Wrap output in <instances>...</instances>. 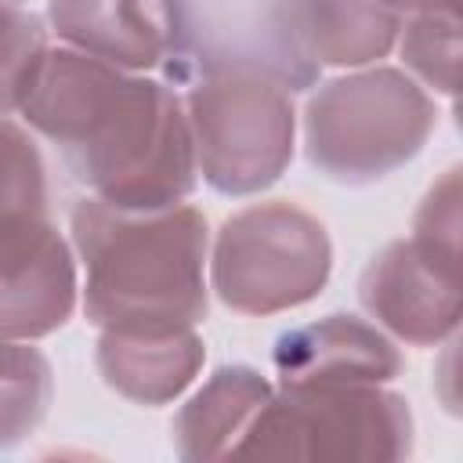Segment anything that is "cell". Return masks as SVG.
I'll return each instance as SVG.
<instances>
[{
  "instance_id": "1",
  "label": "cell",
  "mask_w": 463,
  "mask_h": 463,
  "mask_svg": "<svg viewBox=\"0 0 463 463\" xmlns=\"http://www.w3.org/2000/svg\"><path fill=\"white\" fill-rule=\"evenodd\" d=\"M18 116L58 148L72 181L109 206L163 210L188 203L199 184L184 101L145 72L47 47Z\"/></svg>"
},
{
  "instance_id": "2",
  "label": "cell",
  "mask_w": 463,
  "mask_h": 463,
  "mask_svg": "<svg viewBox=\"0 0 463 463\" xmlns=\"http://www.w3.org/2000/svg\"><path fill=\"white\" fill-rule=\"evenodd\" d=\"M69 232L90 326H199L206 318L210 224L199 206L119 210L87 195L72 206Z\"/></svg>"
},
{
  "instance_id": "3",
  "label": "cell",
  "mask_w": 463,
  "mask_h": 463,
  "mask_svg": "<svg viewBox=\"0 0 463 463\" xmlns=\"http://www.w3.org/2000/svg\"><path fill=\"white\" fill-rule=\"evenodd\" d=\"M76 304V253L51 217L43 152L25 123L0 116V340H43Z\"/></svg>"
},
{
  "instance_id": "4",
  "label": "cell",
  "mask_w": 463,
  "mask_h": 463,
  "mask_svg": "<svg viewBox=\"0 0 463 463\" xmlns=\"http://www.w3.org/2000/svg\"><path fill=\"white\" fill-rule=\"evenodd\" d=\"M304 156L333 184L362 188L412 163L438 127L434 94L405 69L362 65L307 94Z\"/></svg>"
},
{
  "instance_id": "5",
  "label": "cell",
  "mask_w": 463,
  "mask_h": 463,
  "mask_svg": "<svg viewBox=\"0 0 463 463\" xmlns=\"http://www.w3.org/2000/svg\"><path fill=\"white\" fill-rule=\"evenodd\" d=\"M409 398L387 383L275 387L235 456L304 463H394L412 456Z\"/></svg>"
},
{
  "instance_id": "6",
  "label": "cell",
  "mask_w": 463,
  "mask_h": 463,
  "mask_svg": "<svg viewBox=\"0 0 463 463\" xmlns=\"http://www.w3.org/2000/svg\"><path fill=\"white\" fill-rule=\"evenodd\" d=\"M206 271L228 311L264 318L304 307L326 289L333 242L311 210L289 199H264L224 217Z\"/></svg>"
},
{
  "instance_id": "7",
  "label": "cell",
  "mask_w": 463,
  "mask_h": 463,
  "mask_svg": "<svg viewBox=\"0 0 463 463\" xmlns=\"http://www.w3.org/2000/svg\"><path fill=\"white\" fill-rule=\"evenodd\" d=\"M199 177L228 199L268 192L293 163V94L264 76H206L184 87Z\"/></svg>"
},
{
  "instance_id": "8",
  "label": "cell",
  "mask_w": 463,
  "mask_h": 463,
  "mask_svg": "<svg viewBox=\"0 0 463 463\" xmlns=\"http://www.w3.org/2000/svg\"><path fill=\"white\" fill-rule=\"evenodd\" d=\"M170 83L206 76H264L289 94L311 90L318 72L279 25L271 0H156Z\"/></svg>"
},
{
  "instance_id": "9",
  "label": "cell",
  "mask_w": 463,
  "mask_h": 463,
  "mask_svg": "<svg viewBox=\"0 0 463 463\" xmlns=\"http://www.w3.org/2000/svg\"><path fill=\"white\" fill-rule=\"evenodd\" d=\"M358 304L394 344L438 347L459 329V271L394 239L362 268Z\"/></svg>"
},
{
  "instance_id": "10",
  "label": "cell",
  "mask_w": 463,
  "mask_h": 463,
  "mask_svg": "<svg viewBox=\"0 0 463 463\" xmlns=\"http://www.w3.org/2000/svg\"><path fill=\"white\" fill-rule=\"evenodd\" d=\"M271 365L279 387L307 383H391L405 358L398 344L358 315L333 311L275 336Z\"/></svg>"
},
{
  "instance_id": "11",
  "label": "cell",
  "mask_w": 463,
  "mask_h": 463,
  "mask_svg": "<svg viewBox=\"0 0 463 463\" xmlns=\"http://www.w3.org/2000/svg\"><path fill=\"white\" fill-rule=\"evenodd\" d=\"M206 362V344L195 326H127L101 329L94 347L98 376L109 391L134 405L177 402Z\"/></svg>"
},
{
  "instance_id": "12",
  "label": "cell",
  "mask_w": 463,
  "mask_h": 463,
  "mask_svg": "<svg viewBox=\"0 0 463 463\" xmlns=\"http://www.w3.org/2000/svg\"><path fill=\"white\" fill-rule=\"evenodd\" d=\"M282 33L315 69H362L387 58L405 14L391 0H271Z\"/></svg>"
},
{
  "instance_id": "13",
  "label": "cell",
  "mask_w": 463,
  "mask_h": 463,
  "mask_svg": "<svg viewBox=\"0 0 463 463\" xmlns=\"http://www.w3.org/2000/svg\"><path fill=\"white\" fill-rule=\"evenodd\" d=\"M47 29L80 54L127 72L163 61V25L156 0H47Z\"/></svg>"
},
{
  "instance_id": "14",
  "label": "cell",
  "mask_w": 463,
  "mask_h": 463,
  "mask_svg": "<svg viewBox=\"0 0 463 463\" xmlns=\"http://www.w3.org/2000/svg\"><path fill=\"white\" fill-rule=\"evenodd\" d=\"M271 391L275 387L268 383V376H260V369L253 365H242V362L217 365L203 380V387L177 409L170 423L174 452L184 463L235 456L242 434L250 430L257 412L268 405Z\"/></svg>"
},
{
  "instance_id": "15",
  "label": "cell",
  "mask_w": 463,
  "mask_h": 463,
  "mask_svg": "<svg viewBox=\"0 0 463 463\" xmlns=\"http://www.w3.org/2000/svg\"><path fill=\"white\" fill-rule=\"evenodd\" d=\"M54 369L33 340H0V452L22 445L47 420Z\"/></svg>"
},
{
  "instance_id": "16",
  "label": "cell",
  "mask_w": 463,
  "mask_h": 463,
  "mask_svg": "<svg viewBox=\"0 0 463 463\" xmlns=\"http://www.w3.org/2000/svg\"><path fill=\"white\" fill-rule=\"evenodd\" d=\"M398 54L405 72L427 90L452 98L459 69V7H423L405 14L398 33Z\"/></svg>"
},
{
  "instance_id": "17",
  "label": "cell",
  "mask_w": 463,
  "mask_h": 463,
  "mask_svg": "<svg viewBox=\"0 0 463 463\" xmlns=\"http://www.w3.org/2000/svg\"><path fill=\"white\" fill-rule=\"evenodd\" d=\"M47 22L22 0H0V116H18L29 80L43 58Z\"/></svg>"
},
{
  "instance_id": "18",
  "label": "cell",
  "mask_w": 463,
  "mask_h": 463,
  "mask_svg": "<svg viewBox=\"0 0 463 463\" xmlns=\"http://www.w3.org/2000/svg\"><path fill=\"white\" fill-rule=\"evenodd\" d=\"M430 260L459 271V166H449L423 195L412 235H409Z\"/></svg>"
},
{
  "instance_id": "19",
  "label": "cell",
  "mask_w": 463,
  "mask_h": 463,
  "mask_svg": "<svg viewBox=\"0 0 463 463\" xmlns=\"http://www.w3.org/2000/svg\"><path fill=\"white\" fill-rule=\"evenodd\" d=\"M402 14H412V11H423V7H459L456 0H391Z\"/></svg>"
}]
</instances>
